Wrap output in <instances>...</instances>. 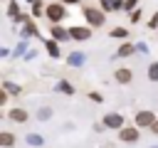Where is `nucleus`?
<instances>
[{
    "mask_svg": "<svg viewBox=\"0 0 158 148\" xmlns=\"http://www.w3.org/2000/svg\"><path fill=\"white\" fill-rule=\"evenodd\" d=\"M148 79H151V81H158V62H153V64L148 67Z\"/></svg>",
    "mask_w": 158,
    "mask_h": 148,
    "instance_id": "f8f14e48",
    "label": "nucleus"
},
{
    "mask_svg": "<svg viewBox=\"0 0 158 148\" xmlns=\"http://www.w3.org/2000/svg\"><path fill=\"white\" fill-rule=\"evenodd\" d=\"M151 131H153V133H156V136H158V121H156V123H153V126H151Z\"/></svg>",
    "mask_w": 158,
    "mask_h": 148,
    "instance_id": "4be33fe9",
    "label": "nucleus"
},
{
    "mask_svg": "<svg viewBox=\"0 0 158 148\" xmlns=\"http://www.w3.org/2000/svg\"><path fill=\"white\" fill-rule=\"evenodd\" d=\"M153 148H158V146H153Z\"/></svg>",
    "mask_w": 158,
    "mask_h": 148,
    "instance_id": "b1692460",
    "label": "nucleus"
},
{
    "mask_svg": "<svg viewBox=\"0 0 158 148\" xmlns=\"http://www.w3.org/2000/svg\"><path fill=\"white\" fill-rule=\"evenodd\" d=\"M47 49H49V54L52 57H59V47H57V42L52 39V42H47Z\"/></svg>",
    "mask_w": 158,
    "mask_h": 148,
    "instance_id": "4468645a",
    "label": "nucleus"
},
{
    "mask_svg": "<svg viewBox=\"0 0 158 148\" xmlns=\"http://www.w3.org/2000/svg\"><path fill=\"white\" fill-rule=\"evenodd\" d=\"M49 113H52V111H49V109H42V111H40V113H37V116H40V118H42V121H44V118H49Z\"/></svg>",
    "mask_w": 158,
    "mask_h": 148,
    "instance_id": "6ab92c4d",
    "label": "nucleus"
},
{
    "mask_svg": "<svg viewBox=\"0 0 158 148\" xmlns=\"http://www.w3.org/2000/svg\"><path fill=\"white\" fill-rule=\"evenodd\" d=\"M69 35H72L74 39H86V37H89L91 32H89L86 27H72V30H69Z\"/></svg>",
    "mask_w": 158,
    "mask_h": 148,
    "instance_id": "6e6552de",
    "label": "nucleus"
},
{
    "mask_svg": "<svg viewBox=\"0 0 158 148\" xmlns=\"http://www.w3.org/2000/svg\"><path fill=\"white\" fill-rule=\"evenodd\" d=\"M131 52H133V44H123V47L118 49V57H128Z\"/></svg>",
    "mask_w": 158,
    "mask_h": 148,
    "instance_id": "2eb2a0df",
    "label": "nucleus"
},
{
    "mask_svg": "<svg viewBox=\"0 0 158 148\" xmlns=\"http://www.w3.org/2000/svg\"><path fill=\"white\" fill-rule=\"evenodd\" d=\"M136 123H138V126H148V128H151V126L156 123L153 111H138V113H136Z\"/></svg>",
    "mask_w": 158,
    "mask_h": 148,
    "instance_id": "7ed1b4c3",
    "label": "nucleus"
},
{
    "mask_svg": "<svg viewBox=\"0 0 158 148\" xmlns=\"http://www.w3.org/2000/svg\"><path fill=\"white\" fill-rule=\"evenodd\" d=\"M114 76H116V81H118V84H128V81L133 79L131 69H116V74H114Z\"/></svg>",
    "mask_w": 158,
    "mask_h": 148,
    "instance_id": "423d86ee",
    "label": "nucleus"
},
{
    "mask_svg": "<svg viewBox=\"0 0 158 148\" xmlns=\"http://www.w3.org/2000/svg\"><path fill=\"white\" fill-rule=\"evenodd\" d=\"M62 2H79V0H62Z\"/></svg>",
    "mask_w": 158,
    "mask_h": 148,
    "instance_id": "5701e85b",
    "label": "nucleus"
},
{
    "mask_svg": "<svg viewBox=\"0 0 158 148\" xmlns=\"http://www.w3.org/2000/svg\"><path fill=\"white\" fill-rule=\"evenodd\" d=\"M5 91H10V94H17V91H20V89H17V86H12V84H10V81H7V84H5Z\"/></svg>",
    "mask_w": 158,
    "mask_h": 148,
    "instance_id": "a211bd4d",
    "label": "nucleus"
},
{
    "mask_svg": "<svg viewBox=\"0 0 158 148\" xmlns=\"http://www.w3.org/2000/svg\"><path fill=\"white\" fill-rule=\"evenodd\" d=\"M118 138H121L123 143H136V141H138V128H121Z\"/></svg>",
    "mask_w": 158,
    "mask_h": 148,
    "instance_id": "20e7f679",
    "label": "nucleus"
},
{
    "mask_svg": "<svg viewBox=\"0 0 158 148\" xmlns=\"http://www.w3.org/2000/svg\"><path fill=\"white\" fill-rule=\"evenodd\" d=\"M69 67H79V64H84V54L81 52H74V54H69Z\"/></svg>",
    "mask_w": 158,
    "mask_h": 148,
    "instance_id": "1a4fd4ad",
    "label": "nucleus"
},
{
    "mask_svg": "<svg viewBox=\"0 0 158 148\" xmlns=\"http://www.w3.org/2000/svg\"><path fill=\"white\" fill-rule=\"evenodd\" d=\"M59 89H62V91H64V94H72V86H69V84H67V81H59Z\"/></svg>",
    "mask_w": 158,
    "mask_h": 148,
    "instance_id": "f3484780",
    "label": "nucleus"
},
{
    "mask_svg": "<svg viewBox=\"0 0 158 148\" xmlns=\"http://www.w3.org/2000/svg\"><path fill=\"white\" fill-rule=\"evenodd\" d=\"M10 15H12V17L17 15V5H15V2H10Z\"/></svg>",
    "mask_w": 158,
    "mask_h": 148,
    "instance_id": "aec40b11",
    "label": "nucleus"
},
{
    "mask_svg": "<svg viewBox=\"0 0 158 148\" xmlns=\"http://www.w3.org/2000/svg\"><path fill=\"white\" fill-rule=\"evenodd\" d=\"M47 15H49L52 22H59V20L64 17V7H62L59 2H57V5H49V7H47Z\"/></svg>",
    "mask_w": 158,
    "mask_h": 148,
    "instance_id": "39448f33",
    "label": "nucleus"
},
{
    "mask_svg": "<svg viewBox=\"0 0 158 148\" xmlns=\"http://www.w3.org/2000/svg\"><path fill=\"white\" fill-rule=\"evenodd\" d=\"M7 116H10L15 123H25V121H27V111H25V109H12Z\"/></svg>",
    "mask_w": 158,
    "mask_h": 148,
    "instance_id": "0eeeda50",
    "label": "nucleus"
},
{
    "mask_svg": "<svg viewBox=\"0 0 158 148\" xmlns=\"http://www.w3.org/2000/svg\"><path fill=\"white\" fill-rule=\"evenodd\" d=\"M27 143H30V146H42V143H44V138H42V136H37V133H30V136H27Z\"/></svg>",
    "mask_w": 158,
    "mask_h": 148,
    "instance_id": "9b49d317",
    "label": "nucleus"
},
{
    "mask_svg": "<svg viewBox=\"0 0 158 148\" xmlns=\"http://www.w3.org/2000/svg\"><path fill=\"white\" fill-rule=\"evenodd\" d=\"M84 15H86L89 25H94V27L104 25V12H99V10H94V7H84Z\"/></svg>",
    "mask_w": 158,
    "mask_h": 148,
    "instance_id": "f257e3e1",
    "label": "nucleus"
},
{
    "mask_svg": "<svg viewBox=\"0 0 158 148\" xmlns=\"http://www.w3.org/2000/svg\"><path fill=\"white\" fill-rule=\"evenodd\" d=\"M111 37H126V30L123 27H116V30H111Z\"/></svg>",
    "mask_w": 158,
    "mask_h": 148,
    "instance_id": "dca6fc26",
    "label": "nucleus"
},
{
    "mask_svg": "<svg viewBox=\"0 0 158 148\" xmlns=\"http://www.w3.org/2000/svg\"><path fill=\"white\" fill-rule=\"evenodd\" d=\"M89 96H91V99H94V101H99V104H101V94H96V91H91V94H89Z\"/></svg>",
    "mask_w": 158,
    "mask_h": 148,
    "instance_id": "412c9836",
    "label": "nucleus"
},
{
    "mask_svg": "<svg viewBox=\"0 0 158 148\" xmlns=\"http://www.w3.org/2000/svg\"><path fill=\"white\" fill-rule=\"evenodd\" d=\"M101 123H104L106 128H121V126H123V116H121V113H106Z\"/></svg>",
    "mask_w": 158,
    "mask_h": 148,
    "instance_id": "f03ea898",
    "label": "nucleus"
},
{
    "mask_svg": "<svg viewBox=\"0 0 158 148\" xmlns=\"http://www.w3.org/2000/svg\"><path fill=\"white\" fill-rule=\"evenodd\" d=\"M12 143H15V136H12V133H7V131H2V133H0V146L10 148Z\"/></svg>",
    "mask_w": 158,
    "mask_h": 148,
    "instance_id": "9d476101",
    "label": "nucleus"
},
{
    "mask_svg": "<svg viewBox=\"0 0 158 148\" xmlns=\"http://www.w3.org/2000/svg\"><path fill=\"white\" fill-rule=\"evenodd\" d=\"M52 37H54V39H64V37H67V32H64L62 27H57V25H54V27H52Z\"/></svg>",
    "mask_w": 158,
    "mask_h": 148,
    "instance_id": "ddd939ff",
    "label": "nucleus"
}]
</instances>
